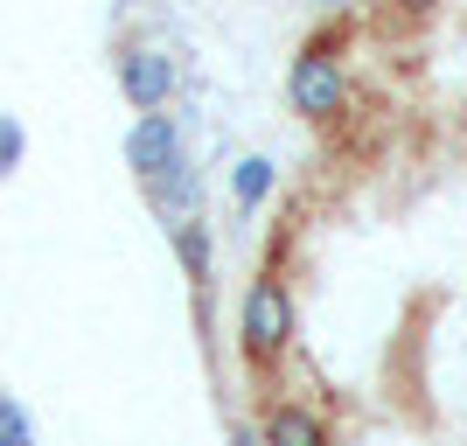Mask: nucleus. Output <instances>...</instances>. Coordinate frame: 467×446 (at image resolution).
I'll return each instance as SVG.
<instances>
[{
	"instance_id": "obj_1",
	"label": "nucleus",
	"mask_w": 467,
	"mask_h": 446,
	"mask_svg": "<svg viewBox=\"0 0 467 446\" xmlns=\"http://www.w3.org/2000/svg\"><path fill=\"white\" fill-rule=\"evenodd\" d=\"M356 42V21L349 15H335V21H321L300 49H293V63H286V105L307 126H335V119L349 112V70H342V49Z\"/></svg>"
},
{
	"instance_id": "obj_2",
	"label": "nucleus",
	"mask_w": 467,
	"mask_h": 446,
	"mask_svg": "<svg viewBox=\"0 0 467 446\" xmlns=\"http://www.w3.org/2000/svg\"><path fill=\"white\" fill-rule=\"evenodd\" d=\"M237 349L252 369H273L293 349V293L279 272H258L244 286V307H237Z\"/></svg>"
},
{
	"instance_id": "obj_3",
	"label": "nucleus",
	"mask_w": 467,
	"mask_h": 446,
	"mask_svg": "<svg viewBox=\"0 0 467 446\" xmlns=\"http://www.w3.org/2000/svg\"><path fill=\"white\" fill-rule=\"evenodd\" d=\"M112 78H119V98L133 105V112H168L175 105V57L161 49V42H140V36H126L112 49Z\"/></svg>"
},
{
	"instance_id": "obj_4",
	"label": "nucleus",
	"mask_w": 467,
	"mask_h": 446,
	"mask_svg": "<svg viewBox=\"0 0 467 446\" xmlns=\"http://www.w3.org/2000/svg\"><path fill=\"white\" fill-rule=\"evenodd\" d=\"M182 161H189V154H182V126H175V112H140L133 126H126V168H133L140 189L168 182Z\"/></svg>"
},
{
	"instance_id": "obj_5",
	"label": "nucleus",
	"mask_w": 467,
	"mask_h": 446,
	"mask_svg": "<svg viewBox=\"0 0 467 446\" xmlns=\"http://www.w3.org/2000/svg\"><path fill=\"white\" fill-rule=\"evenodd\" d=\"M265 446H335V432L321 426V411L293 405V398H279V405H265Z\"/></svg>"
},
{
	"instance_id": "obj_6",
	"label": "nucleus",
	"mask_w": 467,
	"mask_h": 446,
	"mask_svg": "<svg viewBox=\"0 0 467 446\" xmlns=\"http://www.w3.org/2000/svg\"><path fill=\"white\" fill-rule=\"evenodd\" d=\"M168 237H175L182 279H189V286H195V300H210V279H216V252H210V223H202V216H182V223H168Z\"/></svg>"
},
{
	"instance_id": "obj_7",
	"label": "nucleus",
	"mask_w": 467,
	"mask_h": 446,
	"mask_svg": "<svg viewBox=\"0 0 467 446\" xmlns=\"http://www.w3.org/2000/svg\"><path fill=\"white\" fill-rule=\"evenodd\" d=\"M231 195H237V210H258V202L273 195V161H265V154H244L231 168Z\"/></svg>"
},
{
	"instance_id": "obj_8",
	"label": "nucleus",
	"mask_w": 467,
	"mask_h": 446,
	"mask_svg": "<svg viewBox=\"0 0 467 446\" xmlns=\"http://www.w3.org/2000/svg\"><path fill=\"white\" fill-rule=\"evenodd\" d=\"M0 446H36V426H28V411L0 390Z\"/></svg>"
},
{
	"instance_id": "obj_9",
	"label": "nucleus",
	"mask_w": 467,
	"mask_h": 446,
	"mask_svg": "<svg viewBox=\"0 0 467 446\" xmlns=\"http://www.w3.org/2000/svg\"><path fill=\"white\" fill-rule=\"evenodd\" d=\"M21 154H28V133H21L15 119H0V175H15Z\"/></svg>"
},
{
	"instance_id": "obj_10",
	"label": "nucleus",
	"mask_w": 467,
	"mask_h": 446,
	"mask_svg": "<svg viewBox=\"0 0 467 446\" xmlns=\"http://www.w3.org/2000/svg\"><path fill=\"white\" fill-rule=\"evenodd\" d=\"M231 446H265V432H252V426H237V432H231Z\"/></svg>"
},
{
	"instance_id": "obj_11",
	"label": "nucleus",
	"mask_w": 467,
	"mask_h": 446,
	"mask_svg": "<svg viewBox=\"0 0 467 446\" xmlns=\"http://www.w3.org/2000/svg\"><path fill=\"white\" fill-rule=\"evenodd\" d=\"M314 7H321V15H349V0H314Z\"/></svg>"
}]
</instances>
